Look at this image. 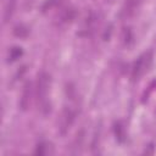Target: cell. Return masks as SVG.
I'll return each mask as SVG.
<instances>
[{
	"label": "cell",
	"mask_w": 156,
	"mask_h": 156,
	"mask_svg": "<svg viewBox=\"0 0 156 156\" xmlns=\"http://www.w3.org/2000/svg\"><path fill=\"white\" fill-rule=\"evenodd\" d=\"M50 83H51L50 76L46 72H41L38 76V82H37V99L43 105V107H45V105L48 102L46 96H48V93H49V89H50Z\"/></svg>",
	"instance_id": "obj_1"
},
{
	"label": "cell",
	"mask_w": 156,
	"mask_h": 156,
	"mask_svg": "<svg viewBox=\"0 0 156 156\" xmlns=\"http://www.w3.org/2000/svg\"><path fill=\"white\" fill-rule=\"evenodd\" d=\"M77 116V108L74 106H66L62 111L61 119H60V133L65 135L69 128L72 127L74 119Z\"/></svg>",
	"instance_id": "obj_2"
},
{
	"label": "cell",
	"mask_w": 156,
	"mask_h": 156,
	"mask_svg": "<svg viewBox=\"0 0 156 156\" xmlns=\"http://www.w3.org/2000/svg\"><path fill=\"white\" fill-rule=\"evenodd\" d=\"M149 62H150V55H141L134 62V66H133V69H132V78H133V80H136V79L140 78V76L147 68Z\"/></svg>",
	"instance_id": "obj_3"
},
{
	"label": "cell",
	"mask_w": 156,
	"mask_h": 156,
	"mask_svg": "<svg viewBox=\"0 0 156 156\" xmlns=\"http://www.w3.org/2000/svg\"><path fill=\"white\" fill-rule=\"evenodd\" d=\"M32 94H33L32 83L27 82L24 84V87H23L22 95H21V99H20V107H21V110L26 111L29 107V104H30V100H32Z\"/></svg>",
	"instance_id": "obj_4"
},
{
	"label": "cell",
	"mask_w": 156,
	"mask_h": 156,
	"mask_svg": "<svg viewBox=\"0 0 156 156\" xmlns=\"http://www.w3.org/2000/svg\"><path fill=\"white\" fill-rule=\"evenodd\" d=\"M94 22H95V16H94V13L91 11H89L87 13V16L84 17V20H83L80 35H89L90 32L94 28Z\"/></svg>",
	"instance_id": "obj_5"
},
{
	"label": "cell",
	"mask_w": 156,
	"mask_h": 156,
	"mask_svg": "<svg viewBox=\"0 0 156 156\" xmlns=\"http://www.w3.org/2000/svg\"><path fill=\"white\" fill-rule=\"evenodd\" d=\"M16 1L17 0H6L4 7V22H9L10 18L12 17L16 9Z\"/></svg>",
	"instance_id": "obj_6"
},
{
	"label": "cell",
	"mask_w": 156,
	"mask_h": 156,
	"mask_svg": "<svg viewBox=\"0 0 156 156\" xmlns=\"http://www.w3.org/2000/svg\"><path fill=\"white\" fill-rule=\"evenodd\" d=\"M140 1H141V0H127V1H126V6H124V15H126L127 17L132 16V15L135 12V10L138 9Z\"/></svg>",
	"instance_id": "obj_7"
},
{
	"label": "cell",
	"mask_w": 156,
	"mask_h": 156,
	"mask_svg": "<svg viewBox=\"0 0 156 156\" xmlns=\"http://www.w3.org/2000/svg\"><path fill=\"white\" fill-rule=\"evenodd\" d=\"M23 54V50L21 46H13L12 49H10L9 55H7V62H13L17 58H20Z\"/></svg>",
	"instance_id": "obj_8"
},
{
	"label": "cell",
	"mask_w": 156,
	"mask_h": 156,
	"mask_svg": "<svg viewBox=\"0 0 156 156\" xmlns=\"http://www.w3.org/2000/svg\"><path fill=\"white\" fill-rule=\"evenodd\" d=\"M50 151H49V144L45 143V141H41L37 145L35 150H34V154L37 155H48Z\"/></svg>",
	"instance_id": "obj_9"
},
{
	"label": "cell",
	"mask_w": 156,
	"mask_h": 156,
	"mask_svg": "<svg viewBox=\"0 0 156 156\" xmlns=\"http://www.w3.org/2000/svg\"><path fill=\"white\" fill-rule=\"evenodd\" d=\"M13 34H15L16 37L24 38V37L28 34V28L24 27L23 24H18V26L15 27V29H13Z\"/></svg>",
	"instance_id": "obj_10"
},
{
	"label": "cell",
	"mask_w": 156,
	"mask_h": 156,
	"mask_svg": "<svg viewBox=\"0 0 156 156\" xmlns=\"http://www.w3.org/2000/svg\"><path fill=\"white\" fill-rule=\"evenodd\" d=\"M106 1H107V2H112L113 0H106Z\"/></svg>",
	"instance_id": "obj_11"
}]
</instances>
